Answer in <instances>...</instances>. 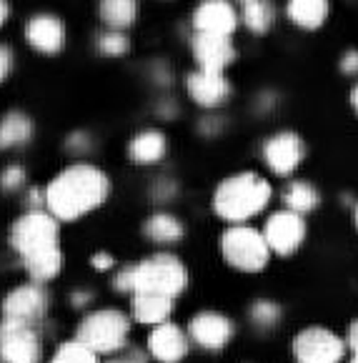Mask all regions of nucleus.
I'll return each mask as SVG.
<instances>
[{
    "instance_id": "obj_32",
    "label": "nucleus",
    "mask_w": 358,
    "mask_h": 363,
    "mask_svg": "<svg viewBox=\"0 0 358 363\" xmlns=\"http://www.w3.org/2000/svg\"><path fill=\"white\" fill-rule=\"evenodd\" d=\"M13 70H16V50L8 43H0V86L11 78Z\"/></svg>"
},
{
    "instance_id": "obj_34",
    "label": "nucleus",
    "mask_w": 358,
    "mask_h": 363,
    "mask_svg": "<svg viewBox=\"0 0 358 363\" xmlns=\"http://www.w3.org/2000/svg\"><path fill=\"white\" fill-rule=\"evenodd\" d=\"M148 78L153 80L155 86L166 88V86H171L173 73H171V68H168L166 63H155V65H153V70H150V75H148Z\"/></svg>"
},
{
    "instance_id": "obj_9",
    "label": "nucleus",
    "mask_w": 358,
    "mask_h": 363,
    "mask_svg": "<svg viewBox=\"0 0 358 363\" xmlns=\"http://www.w3.org/2000/svg\"><path fill=\"white\" fill-rule=\"evenodd\" d=\"M0 358L6 363H40V338L28 320L0 323Z\"/></svg>"
},
{
    "instance_id": "obj_40",
    "label": "nucleus",
    "mask_w": 358,
    "mask_h": 363,
    "mask_svg": "<svg viewBox=\"0 0 358 363\" xmlns=\"http://www.w3.org/2000/svg\"><path fill=\"white\" fill-rule=\"evenodd\" d=\"M11 21V3L8 0H0V28Z\"/></svg>"
},
{
    "instance_id": "obj_25",
    "label": "nucleus",
    "mask_w": 358,
    "mask_h": 363,
    "mask_svg": "<svg viewBox=\"0 0 358 363\" xmlns=\"http://www.w3.org/2000/svg\"><path fill=\"white\" fill-rule=\"evenodd\" d=\"M241 11V26L253 35H266L276 26V6L271 0H251L238 6Z\"/></svg>"
},
{
    "instance_id": "obj_36",
    "label": "nucleus",
    "mask_w": 358,
    "mask_h": 363,
    "mask_svg": "<svg viewBox=\"0 0 358 363\" xmlns=\"http://www.w3.org/2000/svg\"><path fill=\"white\" fill-rule=\"evenodd\" d=\"M93 268H98V271H108V268L116 266V258L111 256V253H96V256L91 258Z\"/></svg>"
},
{
    "instance_id": "obj_22",
    "label": "nucleus",
    "mask_w": 358,
    "mask_h": 363,
    "mask_svg": "<svg viewBox=\"0 0 358 363\" xmlns=\"http://www.w3.org/2000/svg\"><path fill=\"white\" fill-rule=\"evenodd\" d=\"M26 263V271L33 281L38 284H43V281H53L60 271H63V251L58 246H48V248H40V251L30 253V256L23 258Z\"/></svg>"
},
{
    "instance_id": "obj_28",
    "label": "nucleus",
    "mask_w": 358,
    "mask_h": 363,
    "mask_svg": "<svg viewBox=\"0 0 358 363\" xmlns=\"http://www.w3.org/2000/svg\"><path fill=\"white\" fill-rule=\"evenodd\" d=\"M50 363H98V353L75 338V341L63 343V346L55 351Z\"/></svg>"
},
{
    "instance_id": "obj_41",
    "label": "nucleus",
    "mask_w": 358,
    "mask_h": 363,
    "mask_svg": "<svg viewBox=\"0 0 358 363\" xmlns=\"http://www.w3.org/2000/svg\"><path fill=\"white\" fill-rule=\"evenodd\" d=\"M348 103H351L353 113H356V118H358V83H353L351 93H348Z\"/></svg>"
},
{
    "instance_id": "obj_3",
    "label": "nucleus",
    "mask_w": 358,
    "mask_h": 363,
    "mask_svg": "<svg viewBox=\"0 0 358 363\" xmlns=\"http://www.w3.org/2000/svg\"><path fill=\"white\" fill-rule=\"evenodd\" d=\"M188 271L181 258L158 253L133 266H125L116 276V289L125 294H161L176 298L186 291Z\"/></svg>"
},
{
    "instance_id": "obj_17",
    "label": "nucleus",
    "mask_w": 358,
    "mask_h": 363,
    "mask_svg": "<svg viewBox=\"0 0 358 363\" xmlns=\"http://www.w3.org/2000/svg\"><path fill=\"white\" fill-rule=\"evenodd\" d=\"M148 351H150V356H153L155 361L178 363L188 353V338L178 326H173V323H166V320H163V323H158V326L153 328V333H150Z\"/></svg>"
},
{
    "instance_id": "obj_44",
    "label": "nucleus",
    "mask_w": 358,
    "mask_h": 363,
    "mask_svg": "<svg viewBox=\"0 0 358 363\" xmlns=\"http://www.w3.org/2000/svg\"><path fill=\"white\" fill-rule=\"evenodd\" d=\"M243 3H251V0H235V6H243Z\"/></svg>"
},
{
    "instance_id": "obj_23",
    "label": "nucleus",
    "mask_w": 358,
    "mask_h": 363,
    "mask_svg": "<svg viewBox=\"0 0 358 363\" xmlns=\"http://www.w3.org/2000/svg\"><path fill=\"white\" fill-rule=\"evenodd\" d=\"M173 311V298L161 294H133V315L140 323L148 326H158L163 320H168Z\"/></svg>"
},
{
    "instance_id": "obj_16",
    "label": "nucleus",
    "mask_w": 358,
    "mask_h": 363,
    "mask_svg": "<svg viewBox=\"0 0 358 363\" xmlns=\"http://www.w3.org/2000/svg\"><path fill=\"white\" fill-rule=\"evenodd\" d=\"M188 333H191V341H196L201 348L218 351L233 338V323L216 311H203V313L193 315Z\"/></svg>"
},
{
    "instance_id": "obj_39",
    "label": "nucleus",
    "mask_w": 358,
    "mask_h": 363,
    "mask_svg": "<svg viewBox=\"0 0 358 363\" xmlns=\"http://www.w3.org/2000/svg\"><path fill=\"white\" fill-rule=\"evenodd\" d=\"M346 341H348V346H351V351H353V353H358V318L353 320L351 326H348Z\"/></svg>"
},
{
    "instance_id": "obj_42",
    "label": "nucleus",
    "mask_w": 358,
    "mask_h": 363,
    "mask_svg": "<svg viewBox=\"0 0 358 363\" xmlns=\"http://www.w3.org/2000/svg\"><path fill=\"white\" fill-rule=\"evenodd\" d=\"M88 298H91V294H86V291H83V294H75L73 296V303L75 306H83V303H88Z\"/></svg>"
},
{
    "instance_id": "obj_5",
    "label": "nucleus",
    "mask_w": 358,
    "mask_h": 363,
    "mask_svg": "<svg viewBox=\"0 0 358 363\" xmlns=\"http://www.w3.org/2000/svg\"><path fill=\"white\" fill-rule=\"evenodd\" d=\"M130 320L116 308H101L88 313L78 326V341L96 353H116L125 346Z\"/></svg>"
},
{
    "instance_id": "obj_21",
    "label": "nucleus",
    "mask_w": 358,
    "mask_h": 363,
    "mask_svg": "<svg viewBox=\"0 0 358 363\" xmlns=\"http://www.w3.org/2000/svg\"><path fill=\"white\" fill-rule=\"evenodd\" d=\"M98 21L106 30H128L138 21V0H101Z\"/></svg>"
},
{
    "instance_id": "obj_10",
    "label": "nucleus",
    "mask_w": 358,
    "mask_h": 363,
    "mask_svg": "<svg viewBox=\"0 0 358 363\" xmlns=\"http://www.w3.org/2000/svg\"><path fill=\"white\" fill-rule=\"evenodd\" d=\"M186 96L196 103L201 111H220L228 106L233 98V86L225 78V73H216V70H191L186 75Z\"/></svg>"
},
{
    "instance_id": "obj_30",
    "label": "nucleus",
    "mask_w": 358,
    "mask_h": 363,
    "mask_svg": "<svg viewBox=\"0 0 358 363\" xmlns=\"http://www.w3.org/2000/svg\"><path fill=\"white\" fill-rule=\"evenodd\" d=\"M26 181H28V173L21 163H11V166H6L0 171V191L16 193L26 186Z\"/></svg>"
},
{
    "instance_id": "obj_24",
    "label": "nucleus",
    "mask_w": 358,
    "mask_h": 363,
    "mask_svg": "<svg viewBox=\"0 0 358 363\" xmlns=\"http://www.w3.org/2000/svg\"><path fill=\"white\" fill-rule=\"evenodd\" d=\"M143 233L148 240L153 243H161V246H171V243H178L186 233L183 228V220L173 213H153L143 225Z\"/></svg>"
},
{
    "instance_id": "obj_18",
    "label": "nucleus",
    "mask_w": 358,
    "mask_h": 363,
    "mask_svg": "<svg viewBox=\"0 0 358 363\" xmlns=\"http://www.w3.org/2000/svg\"><path fill=\"white\" fill-rule=\"evenodd\" d=\"M168 155V135L161 128H143L128 140V158L135 166H155Z\"/></svg>"
},
{
    "instance_id": "obj_38",
    "label": "nucleus",
    "mask_w": 358,
    "mask_h": 363,
    "mask_svg": "<svg viewBox=\"0 0 358 363\" xmlns=\"http://www.w3.org/2000/svg\"><path fill=\"white\" fill-rule=\"evenodd\" d=\"M108 363H145V356H143V353H138V351H128L125 356L113 358V361H108Z\"/></svg>"
},
{
    "instance_id": "obj_14",
    "label": "nucleus",
    "mask_w": 358,
    "mask_h": 363,
    "mask_svg": "<svg viewBox=\"0 0 358 363\" xmlns=\"http://www.w3.org/2000/svg\"><path fill=\"white\" fill-rule=\"evenodd\" d=\"M191 55L196 60V68L225 73L238 58L233 38L213 35V33H193L191 35Z\"/></svg>"
},
{
    "instance_id": "obj_33",
    "label": "nucleus",
    "mask_w": 358,
    "mask_h": 363,
    "mask_svg": "<svg viewBox=\"0 0 358 363\" xmlns=\"http://www.w3.org/2000/svg\"><path fill=\"white\" fill-rule=\"evenodd\" d=\"M338 70L348 78H358V50L356 48H348L341 53L338 58Z\"/></svg>"
},
{
    "instance_id": "obj_26",
    "label": "nucleus",
    "mask_w": 358,
    "mask_h": 363,
    "mask_svg": "<svg viewBox=\"0 0 358 363\" xmlns=\"http://www.w3.org/2000/svg\"><path fill=\"white\" fill-rule=\"evenodd\" d=\"M284 201H286V208L289 211H296V213L306 216L311 211L318 208L321 203V193L313 183L308 181H291L284 191Z\"/></svg>"
},
{
    "instance_id": "obj_19",
    "label": "nucleus",
    "mask_w": 358,
    "mask_h": 363,
    "mask_svg": "<svg viewBox=\"0 0 358 363\" xmlns=\"http://www.w3.org/2000/svg\"><path fill=\"white\" fill-rule=\"evenodd\" d=\"M331 16V0H286V18L298 30H321Z\"/></svg>"
},
{
    "instance_id": "obj_12",
    "label": "nucleus",
    "mask_w": 358,
    "mask_h": 363,
    "mask_svg": "<svg viewBox=\"0 0 358 363\" xmlns=\"http://www.w3.org/2000/svg\"><path fill=\"white\" fill-rule=\"evenodd\" d=\"M343 353L346 343L328 328L311 326L293 338V356L298 363H338Z\"/></svg>"
},
{
    "instance_id": "obj_43",
    "label": "nucleus",
    "mask_w": 358,
    "mask_h": 363,
    "mask_svg": "<svg viewBox=\"0 0 358 363\" xmlns=\"http://www.w3.org/2000/svg\"><path fill=\"white\" fill-rule=\"evenodd\" d=\"M353 225H356V230H358V203L353 206Z\"/></svg>"
},
{
    "instance_id": "obj_37",
    "label": "nucleus",
    "mask_w": 358,
    "mask_h": 363,
    "mask_svg": "<svg viewBox=\"0 0 358 363\" xmlns=\"http://www.w3.org/2000/svg\"><path fill=\"white\" fill-rule=\"evenodd\" d=\"M158 113H161V118H173L178 113V106L171 103V98H163V101L158 103Z\"/></svg>"
},
{
    "instance_id": "obj_20",
    "label": "nucleus",
    "mask_w": 358,
    "mask_h": 363,
    "mask_svg": "<svg viewBox=\"0 0 358 363\" xmlns=\"http://www.w3.org/2000/svg\"><path fill=\"white\" fill-rule=\"evenodd\" d=\"M35 135V123L26 111H8L0 116V150L26 148Z\"/></svg>"
},
{
    "instance_id": "obj_7",
    "label": "nucleus",
    "mask_w": 358,
    "mask_h": 363,
    "mask_svg": "<svg viewBox=\"0 0 358 363\" xmlns=\"http://www.w3.org/2000/svg\"><path fill=\"white\" fill-rule=\"evenodd\" d=\"M261 158L273 176H291L306 158V143L296 130H276L261 145Z\"/></svg>"
},
{
    "instance_id": "obj_31",
    "label": "nucleus",
    "mask_w": 358,
    "mask_h": 363,
    "mask_svg": "<svg viewBox=\"0 0 358 363\" xmlns=\"http://www.w3.org/2000/svg\"><path fill=\"white\" fill-rule=\"evenodd\" d=\"M93 148V138L88 130H75L65 138V150H68L73 158H86Z\"/></svg>"
},
{
    "instance_id": "obj_11",
    "label": "nucleus",
    "mask_w": 358,
    "mask_h": 363,
    "mask_svg": "<svg viewBox=\"0 0 358 363\" xmlns=\"http://www.w3.org/2000/svg\"><path fill=\"white\" fill-rule=\"evenodd\" d=\"M263 238L276 256H293L306 240V220L296 211H276L263 225Z\"/></svg>"
},
{
    "instance_id": "obj_13",
    "label": "nucleus",
    "mask_w": 358,
    "mask_h": 363,
    "mask_svg": "<svg viewBox=\"0 0 358 363\" xmlns=\"http://www.w3.org/2000/svg\"><path fill=\"white\" fill-rule=\"evenodd\" d=\"M193 33H213L233 38L241 28V11L230 0H201L191 13Z\"/></svg>"
},
{
    "instance_id": "obj_8",
    "label": "nucleus",
    "mask_w": 358,
    "mask_h": 363,
    "mask_svg": "<svg viewBox=\"0 0 358 363\" xmlns=\"http://www.w3.org/2000/svg\"><path fill=\"white\" fill-rule=\"evenodd\" d=\"M23 38L35 53L40 55H58L68 45V26L58 13L40 11L33 13L23 26Z\"/></svg>"
},
{
    "instance_id": "obj_15",
    "label": "nucleus",
    "mask_w": 358,
    "mask_h": 363,
    "mask_svg": "<svg viewBox=\"0 0 358 363\" xmlns=\"http://www.w3.org/2000/svg\"><path fill=\"white\" fill-rule=\"evenodd\" d=\"M45 308H48V296L35 284L18 286L3 301V315L6 318L28 320V323H35V320L43 318Z\"/></svg>"
},
{
    "instance_id": "obj_45",
    "label": "nucleus",
    "mask_w": 358,
    "mask_h": 363,
    "mask_svg": "<svg viewBox=\"0 0 358 363\" xmlns=\"http://www.w3.org/2000/svg\"><path fill=\"white\" fill-rule=\"evenodd\" d=\"M351 363H358V353H353V361Z\"/></svg>"
},
{
    "instance_id": "obj_29",
    "label": "nucleus",
    "mask_w": 358,
    "mask_h": 363,
    "mask_svg": "<svg viewBox=\"0 0 358 363\" xmlns=\"http://www.w3.org/2000/svg\"><path fill=\"white\" fill-rule=\"evenodd\" d=\"M281 318V308L273 301H256L251 306V320L261 328H271L276 326V320Z\"/></svg>"
},
{
    "instance_id": "obj_1",
    "label": "nucleus",
    "mask_w": 358,
    "mask_h": 363,
    "mask_svg": "<svg viewBox=\"0 0 358 363\" xmlns=\"http://www.w3.org/2000/svg\"><path fill=\"white\" fill-rule=\"evenodd\" d=\"M111 196V178L93 163H73L55 173L45 188V208L58 220H78L101 208Z\"/></svg>"
},
{
    "instance_id": "obj_6",
    "label": "nucleus",
    "mask_w": 358,
    "mask_h": 363,
    "mask_svg": "<svg viewBox=\"0 0 358 363\" xmlns=\"http://www.w3.org/2000/svg\"><path fill=\"white\" fill-rule=\"evenodd\" d=\"M8 240L16 253L23 258L40 248L58 246V218L50 211H28L21 218L13 220Z\"/></svg>"
},
{
    "instance_id": "obj_4",
    "label": "nucleus",
    "mask_w": 358,
    "mask_h": 363,
    "mask_svg": "<svg viewBox=\"0 0 358 363\" xmlns=\"http://www.w3.org/2000/svg\"><path fill=\"white\" fill-rule=\"evenodd\" d=\"M220 253L230 268L243 273H258L271 261V248L261 230L246 223H230L220 235Z\"/></svg>"
},
{
    "instance_id": "obj_35",
    "label": "nucleus",
    "mask_w": 358,
    "mask_h": 363,
    "mask_svg": "<svg viewBox=\"0 0 358 363\" xmlns=\"http://www.w3.org/2000/svg\"><path fill=\"white\" fill-rule=\"evenodd\" d=\"M173 193H176V183L168 181V178L158 181V183H155V188H153V196L158 198V201H168V198H171Z\"/></svg>"
},
{
    "instance_id": "obj_27",
    "label": "nucleus",
    "mask_w": 358,
    "mask_h": 363,
    "mask_svg": "<svg viewBox=\"0 0 358 363\" xmlns=\"http://www.w3.org/2000/svg\"><path fill=\"white\" fill-rule=\"evenodd\" d=\"M96 50L103 58H123L130 53V38L125 30H103L96 38Z\"/></svg>"
},
{
    "instance_id": "obj_2",
    "label": "nucleus",
    "mask_w": 358,
    "mask_h": 363,
    "mask_svg": "<svg viewBox=\"0 0 358 363\" xmlns=\"http://www.w3.org/2000/svg\"><path fill=\"white\" fill-rule=\"evenodd\" d=\"M273 198V186L256 171L223 178L213 191V211L228 223H246L261 216Z\"/></svg>"
}]
</instances>
